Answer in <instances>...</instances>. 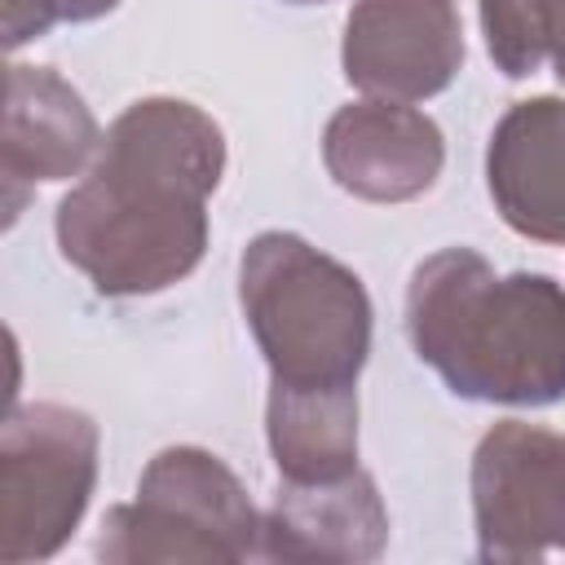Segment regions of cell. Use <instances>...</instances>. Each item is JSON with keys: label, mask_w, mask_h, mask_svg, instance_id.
<instances>
[{"label": "cell", "mask_w": 565, "mask_h": 565, "mask_svg": "<svg viewBox=\"0 0 565 565\" xmlns=\"http://www.w3.org/2000/svg\"><path fill=\"white\" fill-rule=\"evenodd\" d=\"M221 172L225 137L212 115L181 97L132 102L57 203V247L102 296L163 291L203 260Z\"/></svg>", "instance_id": "cell-1"}, {"label": "cell", "mask_w": 565, "mask_h": 565, "mask_svg": "<svg viewBox=\"0 0 565 565\" xmlns=\"http://www.w3.org/2000/svg\"><path fill=\"white\" fill-rule=\"evenodd\" d=\"M406 335L450 393L499 406L565 397V287L547 274H494L472 247L415 265Z\"/></svg>", "instance_id": "cell-2"}, {"label": "cell", "mask_w": 565, "mask_h": 565, "mask_svg": "<svg viewBox=\"0 0 565 565\" xmlns=\"http://www.w3.org/2000/svg\"><path fill=\"white\" fill-rule=\"evenodd\" d=\"M238 300L269 362V388H358L371 353V300L353 269L269 230L243 252Z\"/></svg>", "instance_id": "cell-3"}, {"label": "cell", "mask_w": 565, "mask_h": 565, "mask_svg": "<svg viewBox=\"0 0 565 565\" xmlns=\"http://www.w3.org/2000/svg\"><path fill=\"white\" fill-rule=\"evenodd\" d=\"M97 556L106 561H247L260 556V512L238 477L199 446H168L110 508Z\"/></svg>", "instance_id": "cell-4"}, {"label": "cell", "mask_w": 565, "mask_h": 565, "mask_svg": "<svg viewBox=\"0 0 565 565\" xmlns=\"http://www.w3.org/2000/svg\"><path fill=\"white\" fill-rule=\"evenodd\" d=\"M97 481V424L35 402L9 411L0 446V561H44L79 525Z\"/></svg>", "instance_id": "cell-5"}, {"label": "cell", "mask_w": 565, "mask_h": 565, "mask_svg": "<svg viewBox=\"0 0 565 565\" xmlns=\"http://www.w3.org/2000/svg\"><path fill=\"white\" fill-rule=\"evenodd\" d=\"M472 521L481 561L565 552V433L494 424L472 455Z\"/></svg>", "instance_id": "cell-6"}, {"label": "cell", "mask_w": 565, "mask_h": 565, "mask_svg": "<svg viewBox=\"0 0 565 565\" xmlns=\"http://www.w3.org/2000/svg\"><path fill=\"white\" fill-rule=\"evenodd\" d=\"M344 79L371 97L424 102L463 66L455 0H358L344 22Z\"/></svg>", "instance_id": "cell-7"}, {"label": "cell", "mask_w": 565, "mask_h": 565, "mask_svg": "<svg viewBox=\"0 0 565 565\" xmlns=\"http://www.w3.org/2000/svg\"><path fill=\"white\" fill-rule=\"evenodd\" d=\"M446 146L437 124L411 102L366 97L340 106L322 132L331 181L366 203H406L433 190Z\"/></svg>", "instance_id": "cell-8"}, {"label": "cell", "mask_w": 565, "mask_h": 565, "mask_svg": "<svg viewBox=\"0 0 565 565\" xmlns=\"http://www.w3.org/2000/svg\"><path fill=\"white\" fill-rule=\"evenodd\" d=\"M102 132L84 97L49 66H9L4 106V212L18 216L22 199L40 181L75 177L97 159Z\"/></svg>", "instance_id": "cell-9"}, {"label": "cell", "mask_w": 565, "mask_h": 565, "mask_svg": "<svg viewBox=\"0 0 565 565\" xmlns=\"http://www.w3.org/2000/svg\"><path fill=\"white\" fill-rule=\"evenodd\" d=\"M486 181L499 216L539 243H565V102H516L486 150Z\"/></svg>", "instance_id": "cell-10"}, {"label": "cell", "mask_w": 565, "mask_h": 565, "mask_svg": "<svg viewBox=\"0 0 565 565\" xmlns=\"http://www.w3.org/2000/svg\"><path fill=\"white\" fill-rule=\"evenodd\" d=\"M384 539L388 512L362 468L335 481H282L260 516L269 561H375Z\"/></svg>", "instance_id": "cell-11"}, {"label": "cell", "mask_w": 565, "mask_h": 565, "mask_svg": "<svg viewBox=\"0 0 565 565\" xmlns=\"http://www.w3.org/2000/svg\"><path fill=\"white\" fill-rule=\"evenodd\" d=\"M265 433L282 481H335L358 468V388H269Z\"/></svg>", "instance_id": "cell-12"}, {"label": "cell", "mask_w": 565, "mask_h": 565, "mask_svg": "<svg viewBox=\"0 0 565 565\" xmlns=\"http://www.w3.org/2000/svg\"><path fill=\"white\" fill-rule=\"evenodd\" d=\"M494 66L508 79L534 75L552 57V0H477Z\"/></svg>", "instance_id": "cell-13"}, {"label": "cell", "mask_w": 565, "mask_h": 565, "mask_svg": "<svg viewBox=\"0 0 565 565\" xmlns=\"http://www.w3.org/2000/svg\"><path fill=\"white\" fill-rule=\"evenodd\" d=\"M62 18V0H4V44L18 49L26 40H40Z\"/></svg>", "instance_id": "cell-14"}, {"label": "cell", "mask_w": 565, "mask_h": 565, "mask_svg": "<svg viewBox=\"0 0 565 565\" xmlns=\"http://www.w3.org/2000/svg\"><path fill=\"white\" fill-rule=\"evenodd\" d=\"M556 66V79L565 84V0H552V57Z\"/></svg>", "instance_id": "cell-15"}, {"label": "cell", "mask_w": 565, "mask_h": 565, "mask_svg": "<svg viewBox=\"0 0 565 565\" xmlns=\"http://www.w3.org/2000/svg\"><path fill=\"white\" fill-rule=\"evenodd\" d=\"M119 0H62V18L66 22H93L102 13H110Z\"/></svg>", "instance_id": "cell-16"}, {"label": "cell", "mask_w": 565, "mask_h": 565, "mask_svg": "<svg viewBox=\"0 0 565 565\" xmlns=\"http://www.w3.org/2000/svg\"><path fill=\"white\" fill-rule=\"evenodd\" d=\"M287 4H322V0H287Z\"/></svg>", "instance_id": "cell-17"}]
</instances>
